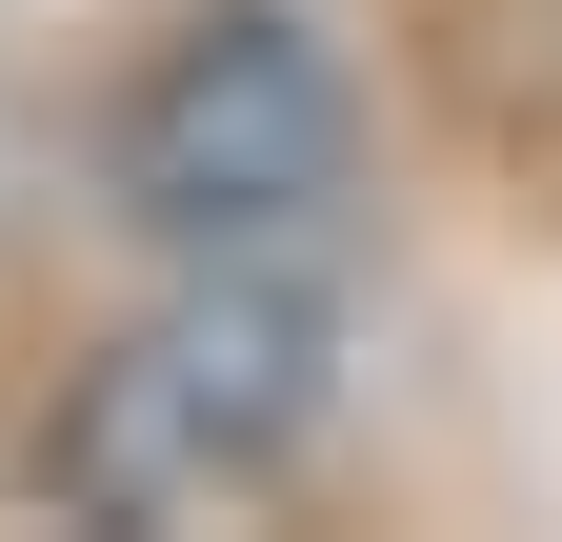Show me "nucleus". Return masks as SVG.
Segmentation results:
<instances>
[{"mask_svg":"<svg viewBox=\"0 0 562 542\" xmlns=\"http://www.w3.org/2000/svg\"><path fill=\"white\" fill-rule=\"evenodd\" d=\"M322 422H341V302L302 261H181V302H140L60 382L41 483L121 542H181V522H261L322 462Z\"/></svg>","mask_w":562,"mask_h":542,"instance_id":"obj_1","label":"nucleus"},{"mask_svg":"<svg viewBox=\"0 0 562 542\" xmlns=\"http://www.w3.org/2000/svg\"><path fill=\"white\" fill-rule=\"evenodd\" d=\"M341 181H362V81L302 0H201L101 121V201L181 261H302Z\"/></svg>","mask_w":562,"mask_h":542,"instance_id":"obj_2","label":"nucleus"}]
</instances>
